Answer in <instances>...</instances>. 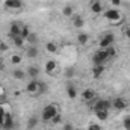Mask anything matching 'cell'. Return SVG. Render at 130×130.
<instances>
[{
    "instance_id": "obj_1",
    "label": "cell",
    "mask_w": 130,
    "mask_h": 130,
    "mask_svg": "<svg viewBox=\"0 0 130 130\" xmlns=\"http://www.w3.org/2000/svg\"><path fill=\"white\" fill-rule=\"evenodd\" d=\"M58 113H59V107H58V104L50 103V104H47V106L42 109V112H41V120H42L44 123H50Z\"/></svg>"
},
{
    "instance_id": "obj_2",
    "label": "cell",
    "mask_w": 130,
    "mask_h": 130,
    "mask_svg": "<svg viewBox=\"0 0 130 130\" xmlns=\"http://www.w3.org/2000/svg\"><path fill=\"white\" fill-rule=\"evenodd\" d=\"M104 18L110 23V24H113V26H118V24H121L123 23V15H121V12L118 11V9H107V11H104Z\"/></svg>"
},
{
    "instance_id": "obj_3",
    "label": "cell",
    "mask_w": 130,
    "mask_h": 130,
    "mask_svg": "<svg viewBox=\"0 0 130 130\" xmlns=\"http://www.w3.org/2000/svg\"><path fill=\"white\" fill-rule=\"evenodd\" d=\"M107 59H109V55H107L106 48H100V50H97V52L94 53V56H92V64L94 65H103Z\"/></svg>"
},
{
    "instance_id": "obj_4",
    "label": "cell",
    "mask_w": 130,
    "mask_h": 130,
    "mask_svg": "<svg viewBox=\"0 0 130 130\" xmlns=\"http://www.w3.org/2000/svg\"><path fill=\"white\" fill-rule=\"evenodd\" d=\"M113 41H115V35L113 33H106L104 36H101L98 45H100V48H107V47L113 45Z\"/></svg>"
},
{
    "instance_id": "obj_5",
    "label": "cell",
    "mask_w": 130,
    "mask_h": 130,
    "mask_svg": "<svg viewBox=\"0 0 130 130\" xmlns=\"http://www.w3.org/2000/svg\"><path fill=\"white\" fill-rule=\"evenodd\" d=\"M26 91H27L30 95H38V94H39V80L32 79V80L27 83V86H26Z\"/></svg>"
},
{
    "instance_id": "obj_6",
    "label": "cell",
    "mask_w": 130,
    "mask_h": 130,
    "mask_svg": "<svg viewBox=\"0 0 130 130\" xmlns=\"http://www.w3.org/2000/svg\"><path fill=\"white\" fill-rule=\"evenodd\" d=\"M3 5H5L6 9H11V11H17V9L23 8V2L21 0H5Z\"/></svg>"
},
{
    "instance_id": "obj_7",
    "label": "cell",
    "mask_w": 130,
    "mask_h": 130,
    "mask_svg": "<svg viewBox=\"0 0 130 130\" xmlns=\"http://www.w3.org/2000/svg\"><path fill=\"white\" fill-rule=\"evenodd\" d=\"M112 107H113L115 110H126L127 101H126L124 98H121V97H117V98L112 100Z\"/></svg>"
},
{
    "instance_id": "obj_8",
    "label": "cell",
    "mask_w": 130,
    "mask_h": 130,
    "mask_svg": "<svg viewBox=\"0 0 130 130\" xmlns=\"http://www.w3.org/2000/svg\"><path fill=\"white\" fill-rule=\"evenodd\" d=\"M110 106H112V103L109 100H97L95 104H94V110L95 112L97 110H109Z\"/></svg>"
},
{
    "instance_id": "obj_9",
    "label": "cell",
    "mask_w": 130,
    "mask_h": 130,
    "mask_svg": "<svg viewBox=\"0 0 130 130\" xmlns=\"http://www.w3.org/2000/svg\"><path fill=\"white\" fill-rule=\"evenodd\" d=\"M21 24H18V23H12L11 24V27H9V35H11V38H14V36H20L21 35Z\"/></svg>"
},
{
    "instance_id": "obj_10",
    "label": "cell",
    "mask_w": 130,
    "mask_h": 130,
    "mask_svg": "<svg viewBox=\"0 0 130 130\" xmlns=\"http://www.w3.org/2000/svg\"><path fill=\"white\" fill-rule=\"evenodd\" d=\"M56 70H58V62L56 61H47L45 62V73L47 74L53 76L56 73Z\"/></svg>"
},
{
    "instance_id": "obj_11",
    "label": "cell",
    "mask_w": 130,
    "mask_h": 130,
    "mask_svg": "<svg viewBox=\"0 0 130 130\" xmlns=\"http://www.w3.org/2000/svg\"><path fill=\"white\" fill-rule=\"evenodd\" d=\"M26 73H27V76H29L30 79H36V77L39 76L41 70H39L36 65H29V67H27V70H26Z\"/></svg>"
},
{
    "instance_id": "obj_12",
    "label": "cell",
    "mask_w": 130,
    "mask_h": 130,
    "mask_svg": "<svg viewBox=\"0 0 130 130\" xmlns=\"http://www.w3.org/2000/svg\"><path fill=\"white\" fill-rule=\"evenodd\" d=\"M2 129H5V130H12V129H14V120H12L11 112H8V113H6V118H5V123H3Z\"/></svg>"
},
{
    "instance_id": "obj_13",
    "label": "cell",
    "mask_w": 130,
    "mask_h": 130,
    "mask_svg": "<svg viewBox=\"0 0 130 130\" xmlns=\"http://www.w3.org/2000/svg\"><path fill=\"white\" fill-rule=\"evenodd\" d=\"M82 98H83V101H92V100H95V92H94V89H91V88L85 89V91L82 92Z\"/></svg>"
},
{
    "instance_id": "obj_14",
    "label": "cell",
    "mask_w": 130,
    "mask_h": 130,
    "mask_svg": "<svg viewBox=\"0 0 130 130\" xmlns=\"http://www.w3.org/2000/svg\"><path fill=\"white\" fill-rule=\"evenodd\" d=\"M71 18H73V26H74L76 29H82V27L85 26V20H83L82 15H73Z\"/></svg>"
},
{
    "instance_id": "obj_15",
    "label": "cell",
    "mask_w": 130,
    "mask_h": 130,
    "mask_svg": "<svg viewBox=\"0 0 130 130\" xmlns=\"http://www.w3.org/2000/svg\"><path fill=\"white\" fill-rule=\"evenodd\" d=\"M58 50H59V47H58V44H56L55 41H48V42L45 44V52H47V53L55 55V53H58Z\"/></svg>"
},
{
    "instance_id": "obj_16",
    "label": "cell",
    "mask_w": 130,
    "mask_h": 130,
    "mask_svg": "<svg viewBox=\"0 0 130 130\" xmlns=\"http://www.w3.org/2000/svg\"><path fill=\"white\" fill-rule=\"evenodd\" d=\"M65 91H67V95H68V98H70V100L77 98V88H76L74 85H71V83H70V85L67 86V89H65Z\"/></svg>"
},
{
    "instance_id": "obj_17",
    "label": "cell",
    "mask_w": 130,
    "mask_h": 130,
    "mask_svg": "<svg viewBox=\"0 0 130 130\" xmlns=\"http://www.w3.org/2000/svg\"><path fill=\"white\" fill-rule=\"evenodd\" d=\"M91 11H92V14H101L103 12V5L100 0H94L91 3Z\"/></svg>"
},
{
    "instance_id": "obj_18",
    "label": "cell",
    "mask_w": 130,
    "mask_h": 130,
    "mask_svg": "<svg viewBox=\"0 0 130 130\" xmlns=\"http://www.w3.org/2000/svg\"><path fill=\"white\" fill-rule=\"evenodd\" d=\"M38 53H39L38 45H29V47H27V50H26V56H27V58H30V59L36 58V56H38Z\"/></svg>"
},
{
    "instance_id": "obj_19",
    "label": "cell",
    "mask_w": 130,
    "mask_h": 130,
    "mask_svg": "<svg viewBox=\"0 0 130 130\" xmlns=\"http://www.w3.org/2000/svg\"><path fill=\"white\" fill-rule=\"evenodd\" d=\"M103 71H104V65H92V76L95 79H98L103 74Z\"/></svg>"
},
{
    "instance_id": "obj_20",
    "label": "cell",
    "mask_w": 130,
    "mask_h": 130,
    "mask_svg": "<svg viewBox=\"0 0 130 130\" xmlns=\"http://www.w3.org/2000/svg\"><path fill=\"white\" fill-rule=\"evenodd\" d=\"M12 76H14L17 80H23V79L27 76V73H26V71H23V70H20V68H15V70L12 71Z\"/></svg>"
},
{
    "instance_id": "obj_21",
    "label": "cell",
    "mask_w": 130,
    "mask_h": 130,
    "mask_svg": "<svg viewBox=\"0 0 130 130\" xmlns=\"http://www.w3.org/2000/svg\"><path fill=\"white\" fill-rule=\"evenodd\" d=\"M88 41H89V35L85 32L79 33L77 35V42L80 44V45H85V44H88Z\"/></svg>"
},
{
    "instance_id": "obj_22",
    "label": "cell",
    "mask_w": 130,
    "mask_h": 130,
    "mask_svg": "<svg viewBox=\"0 0 130 130\" xmlns=\"http://www.w3.org/2000/svg\"><path fill=\"white\" fill-rule=\"evenodd\" d=\"M26 42H27L29 45H38V35L33 33V32H30L29 33V36L26 38Z\"/></svg>"
},
{
    "instance_id": "obj_23",
    "label": "cell",
    "mask_w": 130,
    "mask_h": 130,
    "mask_svg": "<svg viewBox=\"0 0 130 130\" xmlns=\"http://www.w3.org/2000/svg\"><path fill=\"white\" fill-rule=\"evenodd\" d=\"M38 123H39V118H38V117H35V115H33V117H30V118L27 120V129L33 130L36 126H38Z\"/></svg>"
},
{
    "instance_id": "obj_24",
    "label": "cell",
    "mask_w": 130,
    "mask_h": 130,
    "mask_svg": "<svg viewBox=\"0 0 130 130\" xmlns=\"http://www.w3.org/2000/svg\"><path fill=\"white\" fill-rule=\"evenodd\" d=\"M12 42H14L15 47L20 48V47H23V45L26 44V39H24L23 36H14V38H12Z\"/></svg>"
},
{
    "instance_id": "obj_25",
    "label": "cell",
    "mask_w": 130,
    "mask_h": 130,
    "mask_svg": "<svg viewBox=\"0 0 130 130\" xmlns=\"http://www.w3.org/2000/svg\"><path fill=\"white\" fill-rule=\"evenodd\" d=\"M9 61H11V64L12 65H20L21 64V61H23V58H21L18 53H14V55H11Z\"/></svg>"
},
{
    "instance_id": "obj_26",
    "label": "cell",
    "mask_w": 130,
    "mask_h": 130,
    "mask_svg": "<svg viewBox=\"0 0 130 130\" xmlns=\"http://www.w3.org/2000/svg\"><path fill=\"white\" fill-rule=\"evenodd\" d=\"M95 117H97L100 121H106L109 118V110H97L95 112Z\"/></svg>"
},
{
    "instance_id": "obj_27",
    "label": "cell",
    "mask_w": 130,
    "mask_h": 130,
    "mask_svg": "<svg viewBox=\"0 0 130 130\" xmlns=\"http://www.w3.org/2000/svg\"><path fill=\"white\" fill-rule=\"evenodd\" d=\"M62 14H64L65 17H73L74 15V8L71 5H65L64 9H62Z\"/></svg>"
},
{
    "instance_id": "obj_28",
    "label": "cell",
    "mask_w": 130,
    "mask_h": 130,
    "mask_svg": "<svg viewBox=\"0 0 130 130\" xmlns=\"http://www.w3.org/2000/svg\"><path fill=\"white\" fill-rule=\"evenodd\" d=\"M8 112H9V110L5 109V104L0 103V127H2L3 123H5V118H6V113H8Z\"/></svg>"
},
{
    "instance_id": "obj_29",
    "label": "cell",
    "mask_w": 130,
    "mask_h": 130,
    "mask_svg": "<svg viewBox=\"0 0 130 130\" xmlns=\"http://www.w3.org/2000/svg\"><path fill=\"white\" fill-rule=\"evenodd\" d=\"M64 74H65L67 79H73V77L76 76V68H74V67H68V68H65Z\"/></svg>"
},
{
    "instance_id": "obj_30",
    "label": "cell",
    "mask_w": 130,
    "mask_h": 130,
    "mask_svg": "<svg viewBox=\"0 0 130 130\" xmlns=\"http://www.w3.org/2000/svg\"><path fill=\"white\" fill-rule=\"evenodd\" d=\"M48 91V85L45 82H39V94H45Z\"/></svg>"
},
{
    "instance_id": "obj_31",
    "label": "cell",
    "mask_w": 130,
    "mask_h": 130,
    "mask_svg": "<svg viewBox=\"0 0 130 130\" xmlns=\"http://www.w3.org/2000/svg\"><path fill=\"white\" fill-rule=\"evenodd\" d=\"M29 33H30V27H29V26H23V27H21V35H20V36H23V38L26 39V38L29 36Z\"/></svg>"
},
{
    "instance_id": "obj_32",
    "label": "cell",
    "mask_w": 130,
    "mask_h": 130,
    "mask_svg": "<svg viewBox=\"0 0 130 130\" xmlns=\"http://www.w3.org/2000/svg\"><path fill=\"white\" fill-rule=\"evenodd\" d=\"M123 127H124V130H130V115L124 117V120H123Z\"/></svg>"
},
{
    "instance_id": "obj_33",
    "label": "cell",
    "mask_w": 130,
    "mask_h": 130,
    "mask_svg": "<svg viewBox=\"0 0 130 130\" xmlns=\"http://www.w3.org/2000/svg\"><path fill=\"white\" fill-rule=\"evenodd\" d=\"M106 52H107V55H109V58H113V56L117 55V48H115L113 45H110V47H107V48H106Z\"/></svg>"
},
{
    "instance_id": "obj_34",
    "label": "cell",
    "mask_w": 130,
    "mask_h": 130,
    "mask_svg": "<svg viewBox=\"0 0 130 130\" xmlns=\"http://www.w3.org/2000/svg\"><path fill=\"white\" fill-rule=\"evenodd\" d=\"M8 48H9V47H8V44H6L5 41H0V53H6V52H8Z\"/></svg>"
},
{
    "instance_id": "obj_35",
    "label": "cell",
    "mask_w": 130,
    "mask_h": 130,
    "mask_svg": "<svg viewBox=\"0 0 130 130\" xmlns=\"http://www.w3.org/2000/svg\"><path fill=\"white\" fill-rule=\"evenodd\" d=\"M86 130H101V126L97 124V123H92V124H89L88 126V129Z\"/></svg>"
},
{
    "instance_id": "obj_36",
    "label": "cell",
    "mask_w": 130,
    "mask_h": 130,
    "mask_svg": "<svg viewBox=\"0 0 130 130\" xmlns=\"http://www.w3.org/2000/svg\"><path fill=\"white\" fill-rule=\"evenodd\" d=\"M61 120H62V118H61V113H58V115L52 120V124H53V126H55V124H59V123H61Z\"/></svg>"
},
{
    "instance_id": "obj_37",
    "label": "cell",
    "mask_w": 130,
    "mask_h": 130,
    "mask_svg": "<svg viewBox=\"0 0 130 130\" xmlns=\"http://www.w3.org/2000/svg\"><path fill=\"white\" fill-rule=\"evenodd\" d=\"M62 130H74V127H73V124L67 123V124H64V127H62Z\"/></svg>"
},
{
    "instance_id": "obj_38",
    "label": "cell",
    "mask_w": 130,
    "mask_h": 130,
    "mask_svg": "<svg viewBox=\"0 0 130 130\" xmlns=\"http://www.w3.org/2000/svg\"><path fill=\"white\" fill-rule=\"evenodd\" d=\"M110 3H112L113 6H120V5H121V0H110Z\"/></svg>"
},
{
    "instance_id": "obj_39",
    "label": "cell",
    "mask_w": 130,
    "mask_h": 130,
    "mask_svg": "<svg viewBox=\"0 0 130 130\" xmlns=\"http://www.w3.org/2000/svg\"><path fill=\"white\" fill-rule=\"evenodd\" d=\"M124 35L130 39V27H126V29H124Z\"/></svg>"
},
{
    "instance_id": "obj_40",
    "label": "cell",
    "mask_w": 130,
    "mask_h": 130,
    "mask_svg": "<svg viewBox=\"0 0 130 130\" xmlns=\"http://www.w3.org/2000/svg\"><path fill=\"white\" fill-rule=\"evenodd\" d=\"M3 68H5V62L0 59V70H3Z\"/></svg>"
},
{
    "instance_id": "obj_41",
    "label": "cell",
    "mask_w": 130,
    "mask_h": 130,
    "mask_svg": "<svg viewBox=\"0 0 130 130\" xmlns=\"http://www.w3.org/2000/svg\"><path fill=\"white\" fill-rule=\"evenodd\" d=\"M2 92H3V89H2V88H0V94H2Z\"/></svg>"
},
{
    "instance_id": "obj_42",
    "label": "cell",
    "mask_w": 130,
    "mask_h": 130,
    "mask_svg": "<svg viewBox=\"0 0 130 130\" xmlns=\"http://www.w3.org/2000/svg\"><path fill=\"white\" fill-rule=\"evenodd\" d=\"M91 2H94V0H91Z\"/></svg>"
},
{
    "instance_id": "obj_43",
    "label": "cell",
    "mask_w": 130,
    "mask_h": 130,
    "mask_svg": "<svg viewBox=\"0 0 130 130\" xmlns=\"http://www.w3.org/2000/svg\"><path fill=\"white\" fill-rule=\"evenodd\" d=\"M77 130H80V129H77Z\"/></svg>"
}]
</instances>
